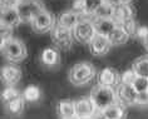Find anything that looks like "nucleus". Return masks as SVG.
<instances>
[{
  "label": "nucleus",
  "mask_w": 148,
  "mask_h": 119,
  "mask_svg": "<svg viewBox=\"0 0 148 119\" xmlns=\"http://www.w3.org/2000/svg\"><path fill=\"white\" fill-rule=\"evenodd\" d=\"M90 100L95 107L97 111H102L109 105L117 103V93L116 89L112 87H106V85L98 84L94 85L90 90Z\"/></svg>",
  "instance_id": "f257e3e1"
},
{
  "label": "nucleus",
  "mask_w": 148,
  "mask_h": 119,
  "mask_svg": "<svg viewBox=\"0 0 148 119\" xmlns=\"http://www.w3.org/2000/svg\"><path fill=\"white\" fill-rule=\"evenodd\" d=\"M97 74V69L92 63L80 62L74 64L69 70L68 78L70 83L75 87H82L88 84Z\"/></svg>",
  "instance_id": "f03ea898"
},
{
  "label": "nucleus",
  "mask_w": 148,
  "mask_h": 119,
  "mask_svg": "<svg viewBox=\"0 0 148 119\" xmlns=\"http://www.w3.org/2000/svg\"><path fill=\"white\" fill-rule=\"evenodd\" d=\"M0 49H1L3 57L12 63L23 62L28 57L27 45L16 38H12L8 42L0 44Z\"/></svg>",
  "instance_id": "7ed1b4c3"
},
{
  "label": "nucleus",
  "mask_w": 148,
  "mask_h": 119,
  "mask_svg": "<svg viewBox=\"0 0 148 119\" xmlns=\"http://www.w3.org/2000/svg\"><path fill=\"white\" fill-rule=\"evenodd\" d=\"M50 38L54 45L62 50H69L73 45V30L62 27L58 23L50 30Z\"/></svg>",
  "instance_id": "20e7f679"
},
{
  "label": "nucleus",
  "mask_w": 148,
  "mask_h": 119,
  "mask_svg": "<svg viewBox=\"0 0 148 119\" xmlns=\"http://www.w3.org/2000/svg\"><path fill=\"white\" fill-rule=\"evenodd\" d=\"M15 9L19 13L21 21L30 23L33 18L43 9H45V6H44L42 0H19Z\"/></svg>",
  "instance_id": "39448f33"
},
{
  "label": "nucleus",
  "mask_w": 148,
  "mask_h": 119,
  "mask_svg": "<svg viewBox=\"0 0 148 119\" xmlns=\"http://www.w3.org/2000/svg\"><path fill=\"white\" fill-rule=\"evenodd\" d=\"M32 28L35 33L43 34V33L50 31L53 27L57 24V19L55 16L51 14L49 10L43 9L40 13H38L33 18V20L30 21Z\"/></svg>",
  "instance_id": "423d86ee"
},
{
  "label": "nucleus",
  "mask_w": 148,
  "mask_h": 119,
  "mask_svg": "<svg viewBox=\"0 0 148 119\" xmlns=\"http://www.w3.org/2000/svg\"><path fill=\"white\" fill-rule=\"evenodd\" d=\"M94 35H95V30H94V25H93L92 19L82 20L73 29L74 39L78 43H82V44H89V42Z\"/></svg>",
  "instance_id": "0eeeda50"
},
{
  "label": "nucleus",
  "mask_w": 148,
  "mask_h": 119,
  "mask_svg": "<svg viewBox=\"0 0 148 119\" xmlns=\"http://www.w3.org/2000/svg\"><path fill=\"white\" fill-rule=\"evenodd\" d=\"M117 93V99L118 103L123 104L124 107L129 105H136L137 103V96H138V92L132 84L127 83H121L116 89Z\"/></svg>",
  "instance_id": "6e6552de"
},
{
  "label": "nucleus",
  "mask_w": 148,
  "mask_h": 119,
  "mask_svg": "<svg viewBox=\"0 0 148 119\" xmlns=\"http://www.w3.org/2000/svg\"><path fill=\"white\" fill-rule=\"evenodd\" d=\"M88 47H89L92 55H94V57H103V55H106L108 53L113 45H112V43H110L108 36L95 34L93 38H92L89 44H88Z\"/></svg>",
  "instance_id": "1a4fd4ad"
},
{
  "label": "nucleus",
  "mask_w": 148,
  "mask_h": 119,
  "mask_svg": "<svg viewBox=\"0 0 148 119\" xmlns=\"http://www.w3.org/2000/svg\"><path fill=\"white\" fill-rule=\"evenodd\" d=\"M60 53L57 49V47L45 48L40 53V63L47 69H58L60 66Z\"/></svg>",
  "instance_id": "9d476101"
},
{
  "label": "nucleus",
  "mask_w": 148,
  "mask_h": 119,
  "mask_svg": "<svg viewBox=\"0 0 148 119\" xmlns=\"http://www.w3.org/2000/svg\"><path fill=\"white\" fill-rule=\"evenodd\" d=\"M84 19H93V18L83 15V14H79L72 9V10H65V12L59 14V16L57 18V23L59 25H62V27L72 29L73 30V29L77 27V24L80 23V21L84 20Z\"/></svg>",
  "instance_id": "9b49d317"
},
{
  "label": "nucleus",
  "mask_w": 148,
  "mask_h": 119,
  "mask_svg": "<svg viewBox=\"0 0 148 119\" xmlns=\"http://www.w3.org/2000/svg\"><path fill=\"white\" fill-rule=\"evenodd\" d=\"M74 105L77 118H92L97 111L90 100V96H80L79 99L74 100Z\"/></svg>",
  "instance_id": "f8f14e48"
},
{
  "label": "nucleus",
  "mask_w": 148,
  "mask_h": 119,
  "mask_svg": "<svg viewBox=\"0 0 148 119\" xmlns=\"http://www.w3.org/2000/svg\"><path fill=\"white\" fill-rule=\"evenodd\" d=\"M98 84L116 88L121 84V74L114 68H104L98 73Z\"/></svg>",
  "instance_id": "ddd939ff"
},
{
  "label": "nucleus",
  "mask_w": 148,
  "mask_h": 119,
  "mask_svg": "<svg viewBox=\"0 0 148 119\" xmlns=\"http://www.w3.org/2000/svg\"><path fill=\"white\" fill-rule=\"evenodd\" d=\"M1 80L8 85H15L21 79V69L15 64H5L1 66Z\"/></svg>",
  "instance_id": "4468645a"
},
{
  "label": "nucleus",
  "mask_w": 148,
  "mask_h": 119,
  "mask_svg": "<svg viewBox=\"0 0 148 119\" xmlns=\"http://www.w3.org/2000/svg\"><path fill=\"white\" fill-rule=\"evenodd\" d=\"M20 23H23L20 19V15L15 8H4L0 13V24L9 28H16Z\"/></svg>",
  "instance_id": "2eb2a0df"
},
{
  "label": "nucleus",
  "mask_w": 148,
  "mask_h": 119,
  "mask_svg": "<svg viewBox=\"0 0 148 119\" xmlns=\"http://www.w3.org/2000/svg\"><path fill=\"white\" fill-rule=\"evenodd\" d=\"M134 18V8L131 4H118L117 6H114V14H113V20L117 23V25H119L124 21H127L129 19Z\"/></svg>",
  "instance_id": "dca6fc26"
},
{
  "label": "nucleus",
  "mask_w": 148,
  "mask_h": 119,
  "mask_svg": "<svg viewBox=\"0 0 148 119\" xmlns=\"http://www.w3.org/2000/svg\"><path fill=\"white\" fill-rule=\"evenodd\" d=\"M94 25L95 34H101L104 36H109L112 31L117 28V23L113 19H102V18H93L92 19Z\"/></svg>",
  "instance_id": "f3484780"
},
{
  "label": "nucleus",
  "mask_w": 148,
  "mask_h": 119,
  "mask_svg": "<svg viewBox=\"0 0 148 119\" xmlns=\"http://www.w3.org/2000/svg\"><path fill=\"white\" fill-rule=\"evenodd\" d=\"M58 113L60 118H70L75 117V105H74V100L70 99H60L57 104Z\"/></svg>",
  "instance_id": "a211bd4d"
},
{
  "label": "nucleus",
  "mask_w": 148,
  "mask_h": 119,
  "mask_svg": "<svg viewBox=\"0 0 148 119\" xmlns=\"http://www.w3.org/2000/svg\"><path fill=\"white\" fill-rule=\"evenodd\" d=\"M101 113L104 117L109 119H124L125 118V107L121 103H114L108 108H106L104 110H102Z\"/></svg>",
  "instance_id": "6ab92c4d"
},
{
  "label": "nucleus",
  "mask_w": 148,
  "mask_h": 119,
  "mask_svg": "<svg viewBox=\"0 0 148 119\" xmlns=\"http://www.w3.org/2000/svg\"><path fill=\"white\" fill-rule=\"evenodd\" d=\"M108 38H109L113 47H118V45H123V44H125L131 36H129V34L121 27V25H117V28L112 31V34H110Z\"/></svg>",
  "instance_id": "aec40b11"
},
{
  "label": "nucleus",
  "mask_w": 148,
  "mask_h": 119,
  "mask_svg": "<svg viewBox=\"0 0 148 119\" xmlns=\"http://www.w3.org/2000/svg\"><path fill=\"white\" fill-rule=\"evenodd\" d=\"M132 69L138 77H143L148 79V54L137 58L132 64Z\"/></svg>",
  "instance_id": "412c9836"
},
{
  "label": "nucleus",
  "mask_w": 148,
  "mask_h": 119,
  "mask_svg": "<svg viewBox=\"0 0 148 119\" xmlns=\"http://www.w3.org/2000/svg\"><path fill=\"white\" fill-rule=\"evenodd\" d=\"M24 104H25V99L23 98V95H21V96H19V98L6 103L5 108H6V110H8L9 114L14 115V117H18V115H20L21 113H23Z\"/></svg>",
  "instance_id": "4be33fe9"
},
{
  "label": "nucleus",
  "mask_w": 148,
  "mask_h": 119,
  "mask_svg": "<svg viewBox=\"0 0 148 119\" xmlns=\"http://www.w3.org/2000/svg\"><path fill=\"white\" fill-rule=\"evenodd\" d=\"M40 95H42V93H40V89L36 85H28L23 92V98L25 99V102L29 103L38 102L40 99Z\"/></svg>",
  "instance_id": "5701e85b"
},
{
  "label": "nucleus",
  "mask_w": 148,
  "mask_h": 119,
  "mask_svg": "<svg viewBox=\"0 0 148 119\" xmlns=\"http://www.w3.org/2000/svg\"><path fill=\"white\" fill-rule=\"evenodd\" d=\"M23 94L18 90L16 88H14V85H8L6 88L3 89L1 92V100L4 102V104L12 102V100L19 98V96H21Z\"/></svg>",
  "instance_id": "b1692460"
},
{
  "label": "nucleus",
  "mask_w": 148,
  "mask_h": 119,
  "mask_svg": "<svg viewBox=\"0 0 148 119\" xmlns=\"http://www.w3.org/2000/svg\"><path fill=\"white\" fill-rule=\"evenodd\" d=\"M113 14H114V6L109 4H103L97 9V12L94 13L93 18H102V19H113Z\"/></svg>",
  "instance_id": "393cba45"
},
{
  "label": "nucleus",
  "mask_w": 148,
  "mask_h": 119,
  "mask_svg": "<svg viewBox=\"0 0 148 119\" xmlns=\"http://www.w3.org/2000/svg\"><path fill=\"white\" fill-rule=\"evenodd\" d=\"M83 1H84V14L90 18H93L97 9L104 3L103 0H83Z\"/></svg>",
  "instance_id": "a878e982"
},
{
  "label": "nucleus",
  "mask_w": 148,
  "mask_h": 119,
  "mask_svg": "<svg viewBox=\"0 0 148 119\" xmlns=\"http://www.w3.org/2000/svg\"><path fill=\"white\" fill-rule=\"evenodd\" d=\"M122 28L124 29L125 31L129 34V36H134V34H136V29H137V27H138V23L134 20V18L133 19H129V20H127V21H124V23H122V24H119Z\"/></svg>",
  "instance_id": "bb28decb"
},
{
  "label": "nucleus",
  "mask_w": 148,
  "mask_h": 119,
  "mask_svg": "<svg viewBox=\"0 0 148 119\" xmlns=\"http://www.w3.org/2000/svg\"><path fill=\"white\" fill-rule=\"evenodd\" d=\"M133 87L136 88V90L138 93H140V92H148V79H147V78L137 75L134 83H133Z\"/></svg>",
  "instance_id": "cd10ccee"
},
{
  "label": "nucleus",
  "mask_w": 148,
  "mask_h": 119,
  "mask_svg": "<svg viewBox=\"0 0 148 119\" xmlns=\"http://www.w3.org/2000/svg\"><path fill=\"white\" fill-rule=\"evenodd\" d=\"M133 38H136L137 40L144 43L148 39V28L144 27V25H139L138 24V27H137V29H136V34H134Z\"/></svg>",
  "instance_id": "c85d7f7f"
},
{
  "label": "nucleus",
  "mask_w": 148,
  "mask_h": 119,
  "mask_svg": "<svg viewBox=\"0 0 148 119\" xmlns=\"http://www.w3.org/2000/svg\"><path fill=\"white\" fill-rule=\"evenodd\" d=\"M136 78H137V74L133 72V69L131 68V69L125 70V72L121 75V83H127V84H132L133 85Z\"/></svg>",
  "instance_id": "c756f323"
},
{
  "label": "nucleus",
  "mask_w": 148,
  "mask_h": 119,
  "mask_svg": "<svg viewBox=\"0 0 148 119\" xmlns=\"http://www.w3.org/2000/svg\"><path fill=\"white\" fill-rule=\"evenodd\" d=\"M0 38H1V42L0 44L8 42L13 36V28H9V27H5V25H1V28H0Z\"/></svg>",
  "instance_id": "7c9ffc66"
},
{
  "label": "nucleus",
  "mask_w": 148,
  "mask_h": 119,
  "mask_svg": "<svg viewBox=\"0 0 148 119\" xmlns=\"http://www.w3.org/2000/svg\"><path fill=\"white\" fill-rule=\"evenodd\" d=\"M136 105H139V107L148 105V92H140V93H138Z\"/></svg>",
  "instance_id": "2f4dec72"
},
{
  "label": "nucleus",
  "mask_w": 148,
  "mask_h": 119,
  "mask_svg": "<svg viewBox=\"0 0 148 119\" xmlns=\"http://www.w3.org/2000/svg\"><path fill=\"white\" fill-rule=\"evenodd\" d=\"M72 9L74 10V12L86 15V14H84V1H83V0H74Z\"/></svg>",
  "instance_id": "473e14b6"
},
{
  "label": "nucleus",
  "mask_w": 148,
  "mask_h": 119,
  "mask_svg": "<svg viewBox=\"0 0 148 119\" xmlns=\"http://www.w3.org/2000/svg\"><path fill=\"white\" fill-rule=\"evenodd\" d=\"M18 1H19V0H0L1 9H4V8H15Z\"/></svg>",
  "instance_id": "72a5a7b5"
},
{
  "label": "nucleus",
  "mask_w": 148,
  "mask_h": 119,
  "mask_svg": "<svg viewBox=\"0 0 148 119\" xmlns=\"http://www.w3.org/2000/svg\"><path fill=\"white\" fill-rule=\"evenodd\" d=\"M106 4H109L112 6H117L118 4H121V0H103Z\"/></svg>",
  "instance_id": "f704fd0d"
},
{
  "label": "nucleus",
  "mask_w": 148,
  "mask_h": 119,
  "mask_svg": "<svg viewBox=\"0 0 148 119\" xmlns=\"http://www.w3.org/2000/svg\"><path fill=\"white\" fill-rule=\"evenodd\" d=\"M92 118H93V119H109V118L104 117V115H103V114L101 113V111H95V114H94Z\"/></svg>",
  "instance_id": "c9c22d12"
},
{
  "label": "nucleus",
  "mask_w": 148,
  "mask_h": 119,
  "mask_svg": "<svg viewBox=\"0 0 148 119\" xmlns=\"http://www.w3.org/2000/svg\"><path fill=\"white\" fill-rule=\"evenodd\" d=\"M132 0H121V3H123V4H129Z\"/></svg>",
  "instance_id": "e433bc0d"
},
{
  "label": "nucleus",
  "mask_w": 148,
  "mask_h": 119,
  "mask_svg": "<svg viewBox=\"0 0 148 119\" xmlns=\"http://www.w3.org/2000/svg\"><path fill=\"white\" fill-rule=\"evenodd\" d=\"M143 45H144V48H146V49L148 50V39H147V40H146V42H144V43H143Z\"/></svg>",
  "instance_id": "4c0bfd02"
},
{
  "label": "nucleus",
  "mask_w": 148,
  "mask_h": 119,
  "mask_svg": "<svg viewBox=\"0 0 148 119\" xmlns=\"http://www.w3.org/2000/svg\"><path fill=\"white\" fill-rule=\"evenodd\" d=\"M62 119H78L77 117H70V118H62Z\"/></svg>",
  "instance_id": "58836bf2"
},
{
  "label": "nucleus",
  "mask_w": 148,
  "mask_h": 119,
  "mask_svg": "<svg viewBox=\"0 0 148 119\" xmlns=\"http://www.w3.org/2000/svg\"><path fill=\"white\" fill-rule=\"evenodd\" d=\"M78 119H93V118H78Z\"/></svg>",
  "instance_id": "ea45409f"
}]
</instances>
